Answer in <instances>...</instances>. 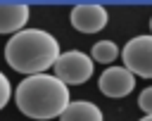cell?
Instances as JSON below:
<instances>
[{"mask_svg": "<svg viewBox=\"0 0 152 121\" xmlns=\"http://www.w3.org/2000/svg\"><path fill=\"white\" fill-rule=\"evenodd\" d=\"M59 43L52 33L43 28H21L14 33L5 45V59L7 64L26 76H36L55 66L59 57Z\"/></svg>", "mask_w": 152, "mask_h": 121, "instance_id": "obj_1", "label": "cell"}, {"mask_svg": "<svg viewBox=\"0 0 152 121\" xmlns=\"http://www.w3.org/2000/svg\"><path fill=\"white\" fill-rule=\"evenodd\" d=\"M14 102L19 112L26 114L28 119H40V121L55 119V116H62V112L71 102L69 85H64L57 76H50V74L26 76L14 93Z\"/></svg>", "mask_w": 152, "mask_h": 121, "instance_id": "obj_2", "label": "cell"}, {"mask_svg": "<svg viewBox=\"0 0 152 121\" xmlns=\"http://www.w3.org/2000/svg\"><path fill=\"white\" fill-rule=\"evenodd\" d=\"M52 69L64 85H81L93 76V59L81 50H69L57 57Z\"/></svg>", "mask_w": 152, "mask_h": 121, "instance_id": "obj_3", "label": "cell"}, {"mask_svg": "<svg viewBox=\"0 0 152 121\" xmlns=\"http://www.w3.org/2000/svg\"><path fill=\"white\" fill-rule=\"evenodd\" d=\"M121 57H124V66L133 76L152 78V33L150 36H135V38H131L124 45Z\"/></svg>", "mask_w": 152, "mask_h": 121, "instance_id": "obj_4", "label": "cell"}, {"mask_svg": "<svg viewBox=\"0 0 152 121\" xmlns=\"http://www.w3.org/2000/svg\"><path fill=\"white\" fill-rule=\"evenodd\" d=\"M69 19H71V26L76 31H81V33H97V31H102L107 26L109 14L97 2H81V5H76L71 9Z\"/></svg>", "mask_w": 152, "mask_h": 121, "instance_id": "obj_5", "label": "cell"}, {"mask_svg": "<svg viewBox=\"0 0 152 121\" xmlns=\"http://www.w3.org/2000/svg\"><path fill=\"white\" fill-rule=\"evenodd\" d=\"M97 85H100V93L107 97H126L135 88V76L126 66H107Z\"/></svg>", "mask_w": 152, "mask_h": 121, "instance_id": "obj_6", "label": "cell"}, {"mask_svg": "<svg viewBox=\"0 0 152 121\" xmlns=\"http://www.w3.org/2000/svg\"><path fill=\"white\" fill-rule=\"evenodd\" d=\"M26 2H0V33H19L28 21Z\"/></svg>", "mask_w": 152, "mask_h": 121, "instance_id": "obj_7", "label": "cell"}, {"mask_svg": "<svg viewBox=\"0 0 152 121\" xmlns=\"http://www.w3.org/2000/svg\"><path fill=\"white\" fill-rule=\"evenodd\" d=\"M59 121H104V116L97 104H93L88 100H76V102L66 104Z\"/></svg>", "mask_w": 152, "mask_h": 121, "instance_id": "obj_8", "label": "cell"}, {"mask_svg": "<svg viewBox=\"0 0 152 121\" xmlns=\"http://www.w3.org/2000/svg\"><path fill=\"white\" fill-rule=\"evenodd\" d=\"M121 55L119 45L114 40H97L90 50V59L93 62H100V64H112L116 57Z\"/></svg>", "mask_w": 152, "mask_h": 121, "instance_id": "obj_9", "label": "cell"}, {"mask_svg": "<svg viewBox=\"0 0 152 121\" xmlns=\"http://www.w3.org/2000/svg\"><path fill=\"white\" fill-rule=\"evenodd\" d=\"M10 95H12V85H10V78L5 74H0V109L10 102Z\"/></svg>", "mask_w": 152, "mask_h": 121, "instance_id": "obj_10", "label": "cell"}, {"mask_svg": "<svg viewBox=\"0 0 152 121\" xmlns=\"http://www.w3.org/2000/svg\"><path fill=\"white\" fill-rule=\"evenodd\" d=\"M138 107H140L145 114H152V85L145 88V90L140 93V97H138Z\"/></svg>", "mask_w": 152, "mask_h": 121, "instance_id": "obj_11", "label": "cell"}, {"mask_svg": "<svg viewBox=\"0 0 152 121\" xmlns=\"http://www.w3.org/2000/svg\"><path fill=\"white\" fill-rule=\"evenodd\" d=\"M140 121H152V114H145V116H142Z\"/></svg>", "mask_w": 152, "mask_h": 121, "instance_id": "obj_12", "label": "cell"}, {"mask_svg": "<svg viewBox=\"0 0 152 121\" xmlns=\"http://www.w3.org/2000/svg\"><path fill=\"white\" fill-rule=\"evenodd\" d=\"M150 31H152V19H150Z\"/></svg>", "mask_w": 152, "mask_h": 121, "instance_id": "obj_13", "label": "cell"}]
</instances>
